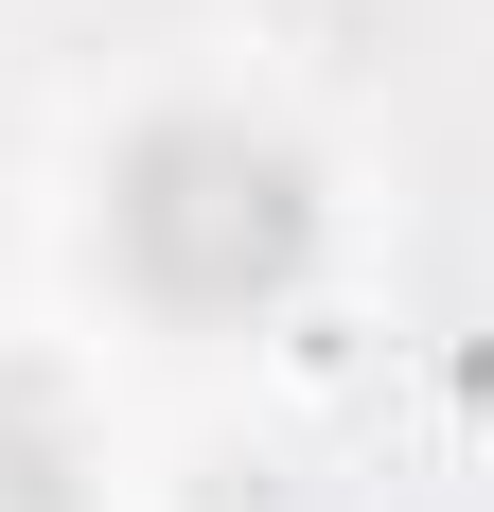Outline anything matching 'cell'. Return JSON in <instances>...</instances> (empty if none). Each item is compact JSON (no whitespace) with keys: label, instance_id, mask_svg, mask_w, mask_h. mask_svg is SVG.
Here are the masks:
<instances>
[{"label":"cell","instance_id":"cell-1","mask_svg":"<svg viewBox=\"0 0 494 512\" xmlns=\"http://www.w3.org/2000/svg\"><path fill=\"white\" fill-rule=\"evenodd\" d=\"M106 248L159 318H265L318 265V159L230 124V106H177L106 159Z\"/></svg>","mask_w":494,"mask_h":512},{"label":"cell","instance_id":"cell-2","mask_svg":"<svg viewBox=\"0 0 494 512\" xmlns=\"http://www.w3.org/2000/svg\"><path fill=\"white\" fill-rule=\"evenodd\" d=\"M0 512H89V495H71V442H53V407H18V389H0Z\"/></svg>","mask_w":494,"mask_h":512}]
</instances>
